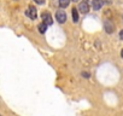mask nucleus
<instances>
[{
  "label": "nucleus",
  "mask_w": 123,
  "mask_h": 116,
  "mask_svg": "<svg viewBox=\"0 0 123 116\" xmlns=\"http://www.w3.org/2000/svg\"><path fill=\"white\" fill-rule=\"evenodd\" d=\"M119 39H121V40H123V30H121V32H119Z\"/></svg>",
  "instance_id": "9b49d317"
},
{
  "label": "nucleus",
  "mask_w": 123,
  "mask_h": 116,
  "mask_svg": "<svg viewBox=\"0 0 123 116\" xmlns=\"http://www.w3.org/2000/svg\"><path fill=\"white\" fill-rule=\"evenodd\" d=\"M42 19H43V23H46L47 26H51L53 23V19H52L49 12H43L42 13Z\"/></svg>",
  "instance_id": "39448f33"
},
{
  "label": "nucleus",
  "mask_w": 123,
  "mask_h": 116,
  "mask_svg": "<svg viewBox=\"0 0 123 116\" xmlns=\"http://www.w3.org/2000/svg\"><path fill=\"white\" fill-rule=\"evenodd\" d=\"M69 4H70V0H59V6H60L62 9L68 7Z\"/></svg>",
  "instance_id": "0eeeda50"
},
{
  "label": "nucleus",
  "mask_w": 123,
  "mask_h": 116,
  "mask_svg": "<svg viewBox=\"0 0 123 116\" xmlns=\"http://www.w3.org/2000/svg\"><path fill=\"white\" fill-rule=\"evenodd\" d=\"M73 21H74L75 23L79 22V12H77L76 9H73Z\"/></svg>",
  "instance_id": "6e6552de"
},
{
  "label": "nucleus",
  "mask_w": 123,
  "mask_h": 116,
  "mask_svg": "<svg viewBox=\"0 0 123 116\" xmlns=\"http://www.w3.org/2000/svg\"><path fill=\"white\" fill-rule=\"evenodd\" d=\"M103 5H104L103 0H93V1H92V6H93V10H95V11L100 10V9L103 7Z\"/></svg>",
  "instance_id": "423d86ee"
},
{
  "label": "nucleus",
  "mask_w": 123,
  "mask_h": 116,
  "mask_svg": "<svg viewBox=\"0 0 123 116\" xmlns=\"http://www.w3.org/2000/svg\"><path fill=\"white\" fill-rule=\"evenodd\" d=\"M34 1H35L36 4H39V5H42V4H43V0H34Z\"/></svg>",
  "instance_id": "9d476101"
},
{
  "label": "nucleus",
  "mask_w": 123,
  "mask_h": 116,
  "mask_svg": "<svg viewBox=\"0 0 123 116\" xmlns=\"http://www.w3.org/2000/svg\"><path fill=\"white\" fill-rule=\"evenodd\" d=\"M55 19H57L59 23H64V22L67 21V13H65V11L58 10L57 13H55Z\"/></svg>",
  "instance_id": "f03ea898"
},
{
  "label": "nucleus",
  "mask_w": 123,
  "mask_h": 116,
  "mask_svg": "<svg viewBox=\"0 0 123 116\" xmlns=\"http://www.w3.org/2000/svg\"><path fill=\"white\" fill-rule=\"evenodd\" d=\"M74 1H79V0H74Z\"/></svg>",
  "instance_id": "ddd939ff"
},
{
  "label": "nucleus",
  "mask_w": 123,
  "mask_h": 116,
  "mask_svg": "<svg viewBox=\"0 0 123 116\" xmlns=\"http://www.w3.org/2000/svg\"><path fill=\"white\" fill-rule=\"evenodd\" d=\"M25 15H27L30 19H36V17H37V11H36V9H35L34 6H29L28 10L25 11Z\"/></svg>",
  "instance_id": "7ed1b4c3"
},
{
  "label": "nucleus",
  "mask_w": 123,
  "mask_h": 116,
  "mask_svg": "<svg viewBox=\"0 0 123 116\" xmlns=\"http://www.w3.org/2000/svg\"><path fill=\"white\" fill-rule=\"evenodd\" d=\"M104 28H105L106 33H109V34H111V33L115 30V26H113V23H112L110 19H106V21L104 22Z\"/></svg>",
  "instance_id": "20e7f679"
},
{
  "label": "nucleus",
  "mask_w": 123,
  "mask_h": 116,
  "mask_svg": "<svg viewBox=\"0 0 123 116\" xmlns=\"http://www.w3.org/2000/svg\"><path fill=\"white\" fill-rule=\"evenodd\" d=\"M121 57H122V58H123V50H122V51H121Z\"/></svg>",
  "instance_id": "f8f14e48"
},
{
  "label": "nucleus",
  "mask_w": 123,
  "mask_h": 116,
  "mask_svg": "<svg viewBox=\"0 0 123 116\" xmlns=\"http://www.w3.org/2000/svg\"><path fill=\"white\" fill-rule=\"evenodd\" d=\"M79 10L82 13H88V11H89V1L88 0H82L79 4Z\"/></svg>",
  "instance_id": "f257e3e1"
},
{
  "label": "nucleus",
  "mask_w": 123,
  "mask_h": 116,
  "mask_svg": "<svg viewBox=\"0 0 123 116\" xmlns=\"http://www.w3.org/2000/svg\"><path fill=\"white\" fill-rule=\"evenodd\" d=\"M37 28H39V32H40V33H42V34H43V33H45V32H46V29H47V24H46V23H43V22H42V23H41V24H39V27H37Z\"/></svg>",
  "instance_id": "1a4fd4ad"
}]
</instances>
